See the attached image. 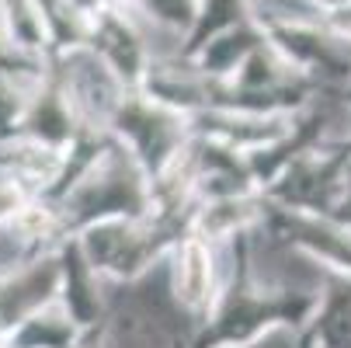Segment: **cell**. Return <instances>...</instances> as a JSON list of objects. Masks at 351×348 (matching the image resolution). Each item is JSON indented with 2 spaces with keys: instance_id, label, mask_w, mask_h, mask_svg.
<instances>
[{
  "instance_id": "1",
  "label": "cell",
  "mask_w": 351,
  "mask_h": 348,
  "mask_svg": "<svg viewBox=\"0 0 351 348\" xmlns=\"http://www.w3.org/2000/svg\"><path fill=\"white\" fill-rule=\"evenodd\" d=\"M209 251L198 240H191L184 247V258H181V272H178V286L181 296L188 303H202L206 292H209Z\"/></svg>"
}]
</instances>
